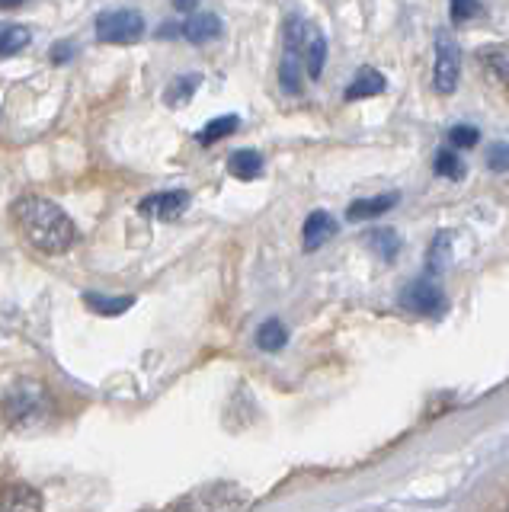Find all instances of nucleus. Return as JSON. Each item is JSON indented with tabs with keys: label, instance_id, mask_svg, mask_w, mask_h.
<instances>
[{
	"label": "nucleus",
	"instance_id": "obj_11",
	"mask_svg": "<svg viewBox=\"0 0 509 512\" xmlns=\"http://www.w3.org/2000/svg\"><path fill=\"white\" fill-rule=\"evenodd\" d=\"M324 61H327V39H324V32L317 29V26H308L305 45H301V64H305V71H308L311 80L321 77Z\"/></svg>",
	"mask_w": 509,
	"mask_h": 512
},
{
	"label": "nucleus",
	"instance_id": "obj_10",
	"mask_svg": "<svg viewBox=\"0 0 509 512\" xmlns=\"http://www.w3.org/2000/svg\"><path fill=\"white\" fill-rule=\"evenodd\" d=\"M388 90V80L381 71L375 68H359L356 77H353V84H349L343 90V100L346 103H356V100H369V96H378V93H385Z\"/></svg>",
	"mask_w": 509,
	"mask_h": 512
},
{
	"label": "nucleus",
	"instance_id": "obj_16",
	"mask_svg": "<svg viewBox=\"0 0 509 512\" xmlns=\"http://www.w3.org/2000/svg\"><path fill=\"white\" fill-rule=\"evenodd\" d=\"M29 42H33V32H29V26L0 23V58H10V55L23 52Z\"/></svg>",
	"mask_w": 509,
	"mask_h": 512
},
{
	"label": "nucleus",
	"instance_id": "obj_30",
	"mask_svg": "<svg viewBox=\"0 0 509 512\" xmlns=\"http://www.w3.org/2000/svg\"><path fill=\"white\" fill-rule=\"evenodd\" d=\"M196 4H199V0H173V7H177L180 13H193Z\"/></svg>",
	"mask_w": 509,
	"mask_h": 512
},
{
	"label": "nucleus",
	"instance_id": "obj_29",
	"mask_svg": "<svg viewBox=\"0 0 509 512\" xmlns=\"http://www.w3.org/2000/svg\"><path fill=\"white\" fill-rule=\"evenodd\" d=\"M157 36H161V39H173V36H180V23H164V29H157Z\"/></svg>",
	"mask_w": 509,
	"mask_h": 512
},
{
	"label": "nucleus",
	"instance_id": "obj_27",
	"mask_svg": "<svg viewBox=\"0 0 509 512\" xmlns=\"http://www.w3.org/2000/svg\"><path fill=\"white\" fill-rule=\"evenodd\" d=\"M487 167L497 170V173L509 170V141L506 144H493L490 154H487Z\"/></svg>",
	"mask_w": 509,
	"mask_h": 512
},
{
	"label": "nucleus",
	"instance_id": "obj_20",
	"mask_svg": "<svg viewBox=\"0 0 509 512\" xmlns=\"http://www.w3.org/2000/svg\"><path fill=\"white\" fill-rule=\"evenodd\" d=\"M301 71H305V64H301V58L285 52V55H282V64H279V87H282L285 93H289V96L301 93Z\"/></svg>",
	"mask_w": 509,
	"mask_h": 512
},
{
	"label": "nucleus",
	"instance_id": "obj_4",
	"mask_svg": "<svg viewBox=\"0 0 509 512\" xmlns=\"http://www.w3.org/2000/svg\"><path fill=\"white\" fill-rule=\"evenodd\" d=\"M97 39L106 45H135L145 39V16L129 7L103 10L97 16Z\"/></svg>",
	"mask_w": 509,
	"mask_h": 512
},
{
	"label": "nucleus",
	"instance_id": "obj_17",
	"mask_svg": "<svg viewBox=\"0 0 509 512\" xmlns=\"http://www.w3.org/2000/svg\"><path fill=\"white\" fill-rule=\"evenodd\" d=\"M285 340H289V330H285V324H282L279 317L263 320L260 330H257V346L263 352H279L285 346Z\"/></svg>",
	"mask_w": 509,
	"mask_h": 512
},
{
	"label": "nucleus",
	"instance_id": "obj_14",
	"mask_svg": "<svg viewBox=\"0 0 509 512\" xmlns=\"http://www.w3.org/2000/svg\"><path fill=\"white\" fill-rule=\"evenodd\" d=\"M228 173L234 180H257L263 173V154L260 151H234L228 157Z\"/></svg>",
	"mask_w": 509,
	"mask_h": 512
},
{
	"label": "nucleus",
	"instance_id": "obj_25",
	"mask_svg": "<svg viewBox=\"0 0 509 512\" xmlns=\"http://www.w3.org/2000/svg\"><path fill=\"white\" fill-rule=\"evenodd\" d=\"M449 247H452V237L449 234H439L436 240H433V247H429V269H442L445 266V260H449Z\"/></svg>",
	"mask_w": 509,
	"mask_h": 512
},
{
	"label": "nucleus",
	"instance_id": "obj_9",
	"mask_svg": "<svg viewBox=\"0 0 509 512\" xmlns=\"http://www.w3.org/2000/svg\"><path fill=\"white\" fill-rule=\"evenodd\" d=\"M180 36L193 45H209L221 36V20L215 13H193L186 23H180Z\"/></svg>",
	"mask_w": 509,
	"mask_h": 512
},
{
	"label": "nucleus",
	"instance_id": "obj_24",
	"mask_svg": "<svg viewBox=\"0 0 509 512\" xmlns=\"http://www.w3.org/2000/svg\"><path fill=\"white\" fill-rule=\"evenodd\" d=\"M369 247H372L378 256H385V260H394L397 250H401V240H397L394 231H372V234H369Z\"/></svg>",
	"mask_w": 509,
	"mask_h": 512
},
{
	"label": "nucleus",
	"instance_id": "obj_12",
	"mask_svg": "<svg viewBox=\"0 0 509 512\" xmlns=\"http://www.w3.org/2000/svg\"><path fill=\"white\" fill-rule=\"evenodd\" d=\"M305 250H317L321 244H327V240L337 234V221H333L327 212H311L308 221H305Z\"/></svg>",
	"mask_w": 509,
	"mask_h": 512
},
{
	"label": "nucleus",
	"instance_id": "obj_19",
	"mask_svg": "<svg viewBox=\"0 0 509 512\" xmlns=\"http://www.w3.org/2000/svg\"><path fill=\"white\" fill-rule=\"evenodd\" d=\"M84 304L93 308V314H103V317H119L125 314L135 304V298H106V295H97V292H87L84 295Z\"/></svg>",
	"mask_w": 509,
	"mask_h": 512
},
{
	"label": "nucleus",
	"instance_id": "obj_26",
	"mask_svg": "<svg viewBox=\"0 0 509 512\" xmlns=\"http://www.w3.org/2000/svg\"><path fill=\"white\" fill-rule=\"evenodd\" d=\"M449 141L455 144V148H474V144L481 141V132H477L474 125H455L449 132Z\"/></svg>",
	"mask_w": 509,
	"mask_h": 512
},
{
	"label": "nucleus",
	"instance_id": "obj_2",
	"mask_svg": "<svg viewBox=\"0 0 509 512\" xmlns=\"http://www.w3.org/2000/svg\"><path fill=\"white\" fill-rule=\"evenodd\" d=\"M55 413V400L42 381L36 378H17L10 388L0 394V416L10 429H36Z\"/></svg>",
	"mask_w": 509,
	"mask_h": 512
},
{
	"label": "nucleus",
	"instance_id": "obj_3",
	"mask_svg": "<svg viewBox=\"0 0 509 512\" xmlns=\"http://www.w3.org/2000/svg\"><path fill=\"white\" fill-rule=\"evenodd\" d=\"M250 506V493L237 484H209L196 493L183 496L170 506V512H244Z\"/></svg>",
	"mask_w": 509,
	"mask_h": 512
},
{
	"label": "nucleus",
	"instance_id": "obj_28",
	"mask_svg": "<svg viewBox=\"0 0 509 512\" xmlns=\"http://www.w3.org/2000/svg\"><path fill=\"white\" fill-rule=\"evenodd\" d=\"M74 58V42H55L52 45V64H65Z\"/></svg>",
	"mask_w": 509,
	"mask_h": 512
},
{
	"label": "nucleus",
	"instance_id": "obj_15",
	"mask_svg": "<svg viewBox=\"0 0 509 512\" xmlns=\"http://www.w3.org/2000/svg\"><path fill=\"white\" fill-rule=\"evenodd\" d=\"M202 87V74H180L177 80H170V87L164 90V103L180 109L186 106L189 100H193V93Z\"/></svg>",
	"mask_w": 509,
	"mask_h": 512
},
{
	"label": "nucleus",
	"instance_id": "obj_32",
	"mask_svg": "<svg viewBox=\"0 0 509 512\" xmlns=\"http://www.w3.org/2000/svg\"><path fill=\"white\" fill-rule=\"evenodd\" d=\"M506 512H509V509H506Z\"/></svg>",
	"mask_w": 509,
	"mask_h": 512
},
{
	"label": "nucleus",
	"instance_id": "obj_31",
	"mask_svg": "<svg viewBox=\"0 0 509 512\" xmlns=\"http://www.w3.org/2000/svg\"><path fill=\"white\" fill-rule=\"evenodd\" d=\"M26 0H0V10H10V7H20Z\"/></svg>",
	"mask_w": 509,
	"mask_h": 512
},
{
	"label": "nucleus",
	"instance_id": "obj_13",
	"mask_svg": "<svg viewBox=\"0 0 509 512\" xmlns=\"http://www.w3.org/2000/svg\"><path fill=\"white\" fill-rule=\"evenodd\" d=\"M397 192H388V196H375V199H356L353 205H349V212L346 218L349 221H365V218H378V215H385L391 212V208L397 205Z\"/></svg>",
	"mask_w": 509,
	"mask_h": 512
},
{
	"label": "nucleus",
	"instance_id": "obj_6",
	"mask_svg": "<svg viewBox=\"0 0 509 512\" xmlns=\"http://www.w3.org/2000/svg\"><path fill=\"white\" fill-rule=\"evenodd\" d=\"M189 205V192L186 189H170V192H154V196L141 199L138 212L148 215V218H157V221H173L186 212Z\"/></svg>",
	"mask_w": 509,
	"mask_h": 512
},
{
	"label": "nucleus",
	"instance_id": "obj_5",
	"mask_svg": "<svg viewBox=\"0 0 509 512\" xmlns=\"http://www.w3.org/2000/svg\"><path fill=\"white\" fill-rule=\"evenodd\" d=\"M461 80V52L455 39L449 36V32H439L436 36V64H433V87L436 93H455Z\"/></svg>",
	"mask_w": 509,
	"mask_h": 512
},
{
	"label": "nucleus",
	"instance_id": "obj_23",
	"mask_svg": "<svg viewBox=\"0 0 509 512\" xmlns=\"http://www.w3.org/2000/svg\"><path fill=\"white\" fill-rule=\"evenodd\" d=\"M449 16L455 26H465L477 20V16H484V4L481 0H449Z\"/></svg>",
	"mask_w": 509,
	"mask_h": 512
},
{
	"label": "nucleus",
	"instance_id": "obj_21",
	"mask_svg": "<svg viewBox=\"0 0 509 512\" xmlns=\"http://www.w3.org/2000/svg\"><path fill=\"white\" fill-rule=\"evenodd\" d=\"M237 125H241V119L237 116H221V119H212L209 125L202 128L199 132V144H215V141H221V138H228V135H234L237 132Z\"/></svg>",
	"mask_w": 509,
	"mask_h": 512
},
{
	"label": "nucleus",
	"instance_id": "obj_18",
	"mask_svg": "<svg viewBox=\"0 0 509 512\" xmlns=\"http://www.w3.org/2000/svg\"><path fill=\"white\" fill-rule=\"evenodd\" d=\"M481 64L484 68L497 77V80H503V84H509V45H490V48H481Z\"/></svg>",
	"mask_w": 509,
	"mask_h": 512
},
{
	"label": "nucleus",
	"instance_id": "obj_1",
	"mask_svg": "<svg viewBox=\"0 0 509 512\" xmlns=\"http://www.w3.org/2000/svg\"><path fill=\"white\" fill-rule=\"evenodd\" d=\"M13 218H17L23 237L42 253H68L77 244V228L65 215V208L45 196H23L13 202Z\"/></svg>",
	"mask_w": 509,
	"mask_h": 512
},
{
	"label": "nucleus",
	"instance_id": "obj_8",
	"mask_svg": "<svg viewBox=\"0 0 509 512\" xmlns=\"http://www.w3.org/2000/svg\"><path fill=\"white\" fill-rule=\"evenodd\" d=\"M0 512H42V496L17 480H4L0 484Z\"/></svg>",
	"mask_w": 509,
	"mask_h": 512
},
{
	"label": "nucleus",
	"instance_id": "obj_7",
	"mask_svg": "<svg viewBox=\"0 0 509 512\" xmlns=\"http://www.w3.org/2000/svg\"><path fill=\"white\" fill-rule=\"evenodd\" d=\"M401 304H404L407 311H413V314H439L445 298H442V288L436 282L420 279V282H410L404 288Z\"/></svg>",
	"mask_w": 509,
	"mask_h": 512
},
{
	"label": "nucleus",
	"instance_id": "obj_22",
	"mask_svg": "<svg viewBox=\"0 0 509 512\" xmlns=\"http://www.w3.org/2000/svg\"><path fill=\"white\" fill-rule=\"evenodd\" d=\"M433 170H436V176H445V180H461V176H465V164H461V157L449 148L436 151Z\"/></svg>",
	"mask_w": 509,
	"mask_h": 512
}]
</instances>
